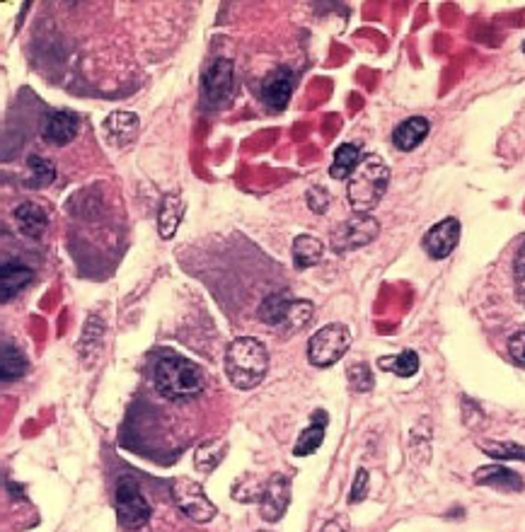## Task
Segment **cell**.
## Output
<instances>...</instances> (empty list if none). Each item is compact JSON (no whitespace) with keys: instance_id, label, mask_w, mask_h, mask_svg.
Instances as JSON below:
<instances>
[{"instance_id":"28","label":"cell","mask_w":525,"mask_h":532,"mask_svg":"<svg viewBox=\"0 0 525 532\" xmlns=\"http://www.w3.org/2000/svg\"><path fill=\"white\" fill-rule=\"evenodd\" d=\"M513 291H516L518 303L525 308V240L513 254Z\"/></svg>"},{"instance_id":"22","label":"cell","mask_w":525,"mask_h":532,"mask_svg":"<svg viewBox=\"0 0 525 532\" xmlns=\"http://www.w3.org/2000/svg\"><path fill=\"white\" fill-rule=\"evenodd\" d=\"M27 358L22 354L17 346L10 344V341H3V354H0V378L3 383H15L22 375L27 373Z\"/></svg>"},{"instance_id":"4","label":"cell","mask_w":525,"mask_h":532,"mask_svg":"<svg viewBox=\"0 0 525 532\" xmlns=\"http://www.w3.org/2000/svg\"><path fill=\"white\" fill-rule=\"evenodd\" d=\"M257 320L274 332L298 334L313 320V303L293 298L288 291H276L259 303Z\"/></svg>"},{"instance_id":"8","label":"cell","mask_w":525,"mask_h":532,"mask_svg":"<svg viewBox=\"0 0 525 532\" xmlns=\"http://www.w3.org/2000/svg\"><path fill=\"white\" fill-rule=\"evenodd\" d=\"M172 501L194 523H211L218 513L213 501L206 496L204 487L194 479H175L172 482Z\"/></svg>"},{"instance_id":"9","label":"cell","mask_w":525,"mask_h":532,"mask_svg":"<svg viewBox=\"0 0 525 532\" xmlns=\"http://www.w3.org/2000/svg\"><path fill=\"white\" fill-rule=\"evenodd\" d=\"M235 85V66L230 59H216L206 68L204 80H201V95H204V104H209L211 109H221L225 102L233 95Z\"/></svg>"},{"instance_id":"6","label":"cell","mask_w":525,"mask_h":532,"mask_svg":"<svg viewBox=\"0 0 525 532\" xmlns=\"http://www.w3.org/2000/svg\"><path fill=\"white\" fill-rule=\"evenodd\" d=\"M114 511H117L119 525L126 530L146 528L150 520V503L138 484L131 477H121L114 489Z\"/></svg>"},{"instance_id":"3","label":"cell","mask_w":525,"mask_h":532,"mask_svg":"<svg viewBox=\"0 0 525 532\" xmlns=\"http://www.w3.org/2000/svg\"><path fill=\"white\" fill-rule=\"evenodd\" d=\"M390 184V167L378 155H363L354 175L346 179V199L354 213H371L383 201Z\"/></svg>"},{"instance_id":"15","label":"cell","mask_w":525,"mask_h":532,"mask_svg":"<svg viewBox=\"0 0 525 532\" xmlns=\"http://www.w3.org/2000/svg\"><path fill=\"white\" fill-rule=\"evenodd\" d=\"M34 279L32 266L22 264L20 259H8L0 266V296H3V303H10L17 293L25 291Z\"/></svg>"},{"instance_id":"34","label":"cell","mask_w":525,"mask_h":532,"mask_svg":"<svg viewBox=\"0 0 525 532\" xmlns=\"http://www.w3.org/2000/svg\"><path fill=\"white\" fill-rule=\"evenodd\" d=\"M523 54H525V42H523Z\"/></svg>"},{"instance_id":"24","label":"cell","mask_w":525,"mask_h":532,"mask_svg":"<svg viewBox=\"0 0 525 532\" xmlns=\"http://www.w3.org/2000/svg\"><path fill=\"white\" fill-rule=\"evenodd\" d=\"M378 366L383 368V370H388V373H392V375H397V378H412V375L419 373L421 363H419L417 351L407 349V351H402V354H397V356L380 358Z\"/></svg>"},{"instance_id":"5","label":"cell","mask_w":525,"mask_h":532,"mask_svg":"<svg viewBox=\"0 0 525 532\" xmlns=\"http://www.w3.org/2000/svg\"><path fill=\"white\" fill-rule=\"evenodd\" d=\"M351 346V332L342 322H332L310 337L308 341V361L315 368H330L339 358H344Z\"/></svg>"},{"instance_id":"27","label":"cell","mask_w":525,"mask_h":532,"mask_svg":"<svg viewBox=\"0 0 525 532\" xmlns=\"http://www.w3.org/2000/svg\"><path fill=\"white\" fill-rule=\"evenodd\" d=\"M480 450L494 460H521L525 462V448L518 443H480Z\"/></svg>"},{"instance_id":"30","label":"cell","mask_w":525,"mask_h":532,"mask_svg":"<svg viewBox=\"0 0 525 532\" xmlns=\"http://www.w3.org/2000/svg\"><path fill=\"white\" fill-rule=\"evenodd\" d=\"M305 201H308V208L313 213H325L332 204V196L327 189L322 187H310L308 194H305Z\"/></svg>"},{"instance_id":"29","label":"cell","mask_w":525,"mask_h":532,"mask_svg":"<svg viewBox=\"0 0 525 532\" xmlns=\"http://www.w3.org/2000/svg\"><path fill=\"white\" fill-rule=\"evenodd\" d=\"M346 378H349V385L354 392H371L375 385L371 368H368L366 363H356V366H351L346 370Z\"/></svg>"},{"instance_id":"10","label":"cell","mask_w":525,"mask_h":532,"mask_svg":"<svg viewBox=\"0 0 525 532\" xmlns=\"http://www.w3.org/2000/svg\"><path fill=\"white\" fill-rule=\"evenodd\" d=\"M291 489L293 482L288 474H271L269 482L264 484L262 496H259V516L267 523H279L286 516L288 503H291Z\"/></svg>"},{"instance_id":"17","label":"cell","mask_w":525,"mask_h":532,"mask_svg":"<svg viewBox=\"0 0 525 532\" xmlns=\"http://www.w3.org/2000/svg\"><path fill=\"white\" fill-rule=\"evenodd\" d=\"M429 131H431L429 119L409 117L402 121L400 126H395V131H392V146L402 150V153H412L414 148H419L421 143L426 141Z\"/></svg>"},{"instance_id":"11","label":"cell","mask_w":525,"mask_h":532,"mask_svg":"<svg viewBox=\"0 0 525 532\" xmlns=\"http://www.w3.org/2000/svg\"><path fill=\"white\" fill-rule=\"evenodd\" d=\"M293 88H296V75H293L291 68H274L262 83V102L267 104L271 112H281L291 100Z\"/></svg>"},{"instance_id":"13","label":"cell","mask_w":525,"mask_h":532,"mask_svg":"<svg viewBox=\"0 0 525 532\" xmlns=\"http://www.w3.org/2000/svg\"><path fill=\"white\" fill-rule=\"evenodd\" d=\"M138 129H141V119L134 112H112L102 124V133L109 146L124 148L131 141H136Z\"/></svg>"},{"instance_id":"31","label":"cell","mask_w":525,"mask_h":532,"mask_svg":"<svg viewBox=\"0 0 525 532\" xmlns=\"http://www.w3.org/2000/svg\"><path fill=\"white\" fill-rule=\"evenodd\" d=\"M506 351H509L511 361L516 363V366L525 368V329L511 334L509 344H506Z\"/></svg>"},{"instance_id":"1","label":"cell","mask_w":525,"mask_h":532,"mask_svg":"<svg viewBox=\"0 0 525 532\" xmlns=\"http://www.w3.org/2000/svg\"><path fill=\"white\" fill-rule=\"evenodd\" d=\"M153 385L170 402H187L204 392V370L189 358L165 354L153 366Z\"/></svg>"},{"instance_id":"25","label":"cell","mask_w":525,"mask_h":532,"mask_svg":"<svg viewBox=\"0 0 525 532\" xmlns=\"http://www.w3.org/2000/svg\"><path fill=\"white\" fill-rule=\"evenodd\" d=\"M27 170H30V177H27V187L30 189H44L56 179L54 163L42 158V155H30L27 158Z\"/></svg>"},{"instance_id":"19","label":"cell","mask_w":525,"mask_h":532,"mask_svg":"<svg viewBox=\"0 0 525 532\" xmlns=\"http://www.w3.org/2000/svg\"><path fill=\"white\" fill-rule=\"evenodd\" d=\"M325 429H327V414L317 409L308 429L300 431L298 441L293 445V455H298V458H308V455H313L322 445V441H325Z\"/></svg>"},{"instance_id":"20","label":"cell","mask_w":525,"mask_h":532,"mask_svg":"<svg viewBox=\"0 0 525 532\" xmlns=\"http://www.w3.org/2000/svg\"><path fill=\"white\" fill-rule=\"evenodd\" d=\"M184 201L180 194H167L163 199V204H160V213H158V230H160V237L163 240H170V237H175L177 228H180L182 218H184Z\"/></svg>"},{"instance_id":"33","label":"cell","mask_w":525,"mask_h":532,"mask_svg":"<svg viewBox=\"0 0 525 532\" xmlns=\"http://www.w3.org/2000/svg\"><path fill=\"white\" fill-rule=\"evenodd\" d=\"M322 532H349V520H346V516L332 518L330 523L322 525Z\"/></svg>"},{"instance_id":"16","label":"cell","mask_w":525,"mask_h":532,"mask_svg":"<svg viewBox=\"0 0 525 532\" xmlns=\"http://www.w3.org/2000/svg\"><path fill=\"white\" fill-rule=\"evenodd\" d=\"M475 484L489 489H499V491H509V494H516V491L525 489V482L521 474H516L509 467L504 465H484L475 472Z\"/></svg>"},{"instance_id":"12","label":"cell","mask_w":525,"mask_h":532,"mask_svg":"<svg viewBox=\"0 0 525 532\" xmlns=\"http://www.w3.org/2000/svg\"><path fill=\"white\" fill-rule=\"evenodd\" d=\"M460 242V221L458 218H443L429 233L424 235V250L431 259H446L453 254Z\"/></svg>"},{"instance_id":"26","label":"cell","mask_w":525,"mask_h":532,"mask_svg":"<svg viewBox=\"0 0 525 532\" xmlns=\"http://www.w3.org/2000/svg\"><path fill=\"white\" fill-rule=\"evenodd\" d=\"M225 450H228V445L223 441H209L204 445H199V450H196L194 455V465L199 472H213L218 465H221V460L225 458Z\"/></svg>"},{"instance_id":"14","label":"cell","mask_w":525,"mask_h":532,"mask_svg":"<svg viewBox=\"0 0 525 532\" xmlns=\"http://www.w3.org/2000/svg\"><path fill=\"white\" fill-rule=\"evenodd\" d=\"M78 136V117L71 112H49L42 121V138L51 146H68Z\"/></svg>"},{"instance_id":"2","label":"cell","mask_w":525,"mask_h":532,"mask_svg":"<svg viewBox=\"0 0 525 532\" xmlns=\"http://www.w3.org/2000/svg\"><path fill=\"white\" fill-rule=\"evenodd\" d=\"M223 368L228 380L238 390H255L262 385L269 368V351L255 337H238L228 344L223 358Z\"/></svg>"},{"instance_id":"32","label":"cell","mask_w":525,"mask_h":532,"mask_svg":"<svg viewBox=\"0 0 525 532\" xmlns=\"http://www.w3.org/2000/svg\"><path fill=\"white\" fill-rule=\"evenodd\" d=\"M368 484H371V474H368L366 470H359V472H356V479H354V487H351L349 501H351V503H361L363 499H366V494H368Z\"/></svg>"},{"instance_id":"7","label":"cell","mask_w":525,"mask_h":532,"mask_svg":"<svg viewBox=\"0 0 525 532\" xmlns=\"http://www.w3.org/2000/svg\"><path fill=\"white\" fill-rule=\"evenodd\" d=\"M378 235L380 223L375 221L371 213H354L351 218L334 225L330 233V247L337 254H346L371 245Z\"/></svg>"},{"instance_id":"21","label":"cell","mask_w":525,"mask_h":532,"mask_svg":"<svg viewBox=\"0 0 525 532\" xmlns=\"http://www.w3.org/2000/svg\"><path fill=\"white\" fill-rule=\"evenodd\" d=\"M291 254L293 262H296V269H310V266L322 262L325 247H322V242L313 235H298L296 240H293Z\"/></svg>"},{"instance_id":"23","label":"cell","mask_w":525,"mask_h":532,"mask_svg":"<svg viewBox=\"0 0 525 532\" xmlns=\"http://www.w3.org/2000/svg\"><path fill=\"white\" fill-rule=\"evenodd\" d=\"M361 160H363L361 148L356 146V143H344V146H339L337 153H334L330 177L332 179H349L351 175H354V170L359 167Z\"/></svg>"},{"instance_id":"18","label":"cell","mask_w":525,"mask_h":532,"mask_svg":"<svg viewBox=\"0 0 525 532\" xmlns=\"http://www.w3.org/2000/svg\"><path fill=\"white\" fill-rule=\"evenodd\" d=\"M13 218L17 230L25 237H32V240L42 237L46 228H49V213L39 204H32V201H25V204L17 206L13 211Z\"/></svg>"}]
</instances>
